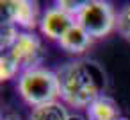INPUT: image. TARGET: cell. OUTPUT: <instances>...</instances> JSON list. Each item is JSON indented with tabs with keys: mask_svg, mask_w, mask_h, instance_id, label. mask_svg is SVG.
<instances>
[{
	"mask_svg": "<svg viewBox=\"0 0 130 120\" xmlns=\"http://www.w3.org/2000/svg\"><path fill=\"white\" fill-rule=\"evenodd\" d=\"M61 99L73 107H89L105 91V74L93 61H73L57 72Z\"/></svg>",
	"mask_w": 130,
	"mask_h": 120,
	"instance_id": "1",
	"label": "cell"
},
{
	"mask_svg": "<svg viewBox=\"0 0 130 120\" xmlns=\"http://www.w3.org/2000/svg\"><path fill=\"white\" fill-rule=\"evenodd\" d=\"M18 91L23 97V100L29 102L32 107L55 102L61 97L57 74L41 66H36L20 74Z\"/></svg>",
	"mask_w": 130,
	"mask_h": 120,
	"instance_id": "2",
	"label": "cell"
},
{
	"mask_svg": "<svg viewBox=\"0 0 130 120\" xmlns=\"http://www.w3.org/2000/svg\"><path fill=\"white\" fill-rule=\"evenodd\" d=\"M75 20L91 38H103L116 29L114 9L103 0H86Z\"/></svg>",
	"mask_w": 130,
	"mask_h": 120,
	"instance_id": "3",
	"label": "cell"
},
{
	"mask_svg": "<svg viewBox=\"0 0 130 120\" xmlns=\"http://www.w3.org/2000/svg\"><path fill=\"white\" fill-rule=\"evenodd\" d=\"M6 54H9L16 61L22 72L36 68L41 59V41L34 32H20L18 40Z\"/></svg>",
	"mask_w": 130,
	"mask_h": 120,
	"instance_id": "4",
	"label": "cell"
},
{
	"mask_svg": "<svg viewBox=\"0 0 130 120\" xmlns=\"http://www.w3.org/2000/svg\"><path fill=\"white\" fill-rule=\"evenodd\" d=\"M2 15L4 22L13 23L16 27H22L29 32V29H34L38 23V4L30 0H2Z\"/></svg>",
	"mask_w": 130,
	"mask_h": 120,
	"instance_id": "5",
	"label": "cell"
},
{
	"mask_svg": "<svg viewBox=\"0 0 130 120\" xmlns=\"http://www.w3.org/2000/svg\"><path fill=\"white\" fill-rule=\"evenodd\" d=\"M77 23V20L68 15L66 11H62L61 7H50L39 20V27H41V32L50 38V40H61L73 25Z\"/></svg>",
	"mask_w": 130,
	"mask_h": 120,
	"instance_id": "6",
	"label": "cell"
},
{
	"mask_svg": "<svg viewBox=\"0 0 130 120\" xmlns=\"http://www.w3.org/2000/svg\"><path fill=\"white\" fill-rule=\"evenodd\" d=\"M89 43H91V36H89L78 23H75V25L59 40V45H61L66 52H70V54H82V52L89 47Z\"/></svg>",
	"mask_w": 130,
	"mask_h": 120,
	"instance_id": "7",
	"label": "cell"
},
{
	"mask_svg": "<svg viewBox=\"0 0 130 120\" xmlns=\"http://www.w3.org/2000/svg\"><path fill=\"white\" fill-rule=\"evenodd\" d=\"M86 111H87V120H118L119 118L116 102L105 95L91 102Z\"/></svg>",
	"mask_w": 130,
	"mask_h": 120,
	"instance_id": "8",
	"label": "cell"
},
{
	"mask_svg": "<svg viewBox=\"0 0 130 120\" xmlns=\"http://www.w3.org/2000/svg\"><path fill=\"white\" fill-rule=\"evenodd\" d=\"M70 113L66 111V107L61 102H48L43 106H36L32 107L29 120H68Z\"/></svg>",
	"mask_w": 130,
	"mask_h": 120,
	"instance_id": "9",
	"label": "cell"
},
{
	"mask_svg": "<svg viewBox=\"0 0 130 120\" xmlns=\"http://www.w3.org/2000/svg\"><path fill=\"white\" fill-rule=\"evenodd\" d=\"M18 36H20L18 27L13 25V23L4 22L2 23V32H0V49H2V52H7L14 45V41L18 40Z\"/></svg>",
	"mask_w": 130,
	"mask_h": 120,
	"instance_id": "10",
	"label": "cell"
},
{
	"mask_svg": "<svg viewBox=\"0 0 130 120\" xmlns=\"http://www.w3.org/2000/svg\"><path fill=\"white\" fill-rule=\"evenodd\" d=\"M116 31L121 38L130 41V4H126L118 15H116Z\"/></svg>",
	"mask_w": 130,
	"mask_h": 120,
	"instance_id": "11",
	"label": "cell"
},
{
	"mask_svg": "<svg viewBox=\"0 0 130 120\" xmlns=\"http://www.w3.org/2000/svg\"><path fill=\"white\" fill-rule=\"evenodd\" d=\"M18 72H20V66L16 65V61L9 54L2 52V56H0V79H2V81H9Z\"/></svg>",
	"mask_w": 130,
	"mask_h": 120,
	"instance_id": "12",
	"label": "cell"
},
{
	"mask_svg": "<svg viewBox=\"0 0 130 120\" xmlns=\"http://www.w3.org/2000/svg\"><path fill=\"white\" fill-rule=\"evenodd\" d=\"M84 2H73V0H59V2H55L57 7H61L62 11H66L68 15H71L73 18H77L80 7H82Z\"/></svg>",
	"mask_w": 130,
	"mask_h": 120,
	"instance_id": "13",
	"label": "cell"
},
{
	"mask_svg": "<svg viewBox=\"0 0 130 120\" xmlns=\"http://www.w3.org/2000/svg\"><path fill=\"white\" fill-rule=\"evenodd\" d=\"M68 120H87V118L82 116V115H78V113H71V115L68 116Z\"/></svg>",
	"mask_w": 130,
	"mask_h": 120,
	"instance_id": "14",
	"label": "cell"
},
{
	"mask_svg": "<svg viewBox=\"0 0 130 120\" xmlns=\"http://www.w3.org/2000/svg\"><path fill=\"white\" fill-rule=\"evenodd\" d=\"M118 120H125V118H121V116H119V118H118Z\"/></svg>",
	"mask_w": 130,
	"mask_h": 120,
	"instance_id": "15",
	"label": "cell"
}]
</instances>
